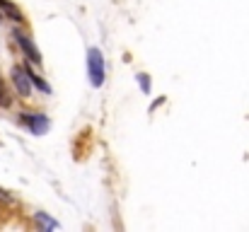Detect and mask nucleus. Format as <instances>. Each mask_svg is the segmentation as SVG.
I'll list each match as a JSON object with an SVG mask.
<instances>
[{
  "mask_svg": "<svg viewBox=\"0 0 249 232\" xmlns=\"http://www.w3.org/2000/svg\"><path fill=\"white\" fill-rule=\"evenodd\" d=\"M85 68H87V82L89 87L99 89L107 82V61L99 46H89L87 49V58H85Z\"/></svg>",
  "mask_w": 249,
  "mask_h": 232,
  "instance_id": "f257e3e1",
  "label": "nucleus"
},
{
  "mask_svg": "<svg viewBox=\"0 0 249 232\" xmlns=\"http://www.w3.org/2000/svg\"><path fill=\"white\" fill-rule=\"evenodd\" d=\"M19 121H22V126H24L32 136H44V133L51 128L49 116L41 114V111H24V114H19Z\"/></svg>",
  "mask_w": 249,
  "mask_h": 232,
  "instance_id": "f03ea898",
  "label": "nucleus"
},
{
  "mask_svg": "<svg viewBox=\"0 0 249 232\" xmlns=\"http://www.w3.org/2000/svg\"><path fill=\"white\" fill-rule=\"evenodd\" d=\"M12 36H15L17 46L22 49V54L27 56V61H29V63H34V66H41V51L36 49V44L32 41V36H29V34H24L22 29H15V32H12Z\"/></svg>",
  "mask_w": 249,
  "mask_h": 232,
  "instance_id": "7ed1b4c3",
  "label": "nucleus"
},
{
  "mask_svg": "<svg viewBox=\"0 0 249 232\" xmlns=\"http://www.w3.org/2000/svg\"><path fill=\"white\" fill-rule=\"evenodd\" d=\"M10 77H12L15 92H17L22 99H29V97H32V82H29V75H27V68H24V66H15V68L10 71Z\"/></svg>",
  "mask_w": 249,
  "mask_h": 232,
  "instance_id": "20e7f679",
  "label": "nucleus"
},
{
  "mask_svg": "<svg viewBox=\"0 0 249 232\" xmlns=\"http://www.w3.org/2000/svg\"><path fill=\"white\" fill-rule=\"evenodd\" d=\"M0 12H2L5 17H10L12 22H17V24H22V22H24V15L19 12V7H17V5H12L10 0H0Z\"/></svg>",
  "mask_w": 249,
  "mask_h": 232,
  "instance_id": "39448f33",
  "label": "nucleus"
},
{
  "mask_svg": "<svg viewBox=\"0 0 249 232\" xmlns=\"http://www.w3.org/2000/svg\"><path fill=\"white\" fill-rule=\"evenodd\" d=\"M24 68H27V66H24ZM27 75H29V82H32V85H34L39 92H44V94H51V85H49V82H46V80H44L41 75H36L32 68H27Z\"/></svg>",
  "mask_w": 249,
  "mask_h": 232,
  "instance_id": "423d86ee",
  "label": "nucleus"
},
{
  "mask_svg": "<svg viewBox=\"0 0 249 232\" xmlns=\"http://www.w3.org/2000/svg\"><path fill=\"white\" fill-rule=\"evenodd\" d=\"M34 220L41 225V230H58V223H56L53 218H49L46 213H41V211H39V213H34Z\"/></svg>",
  "mask_w": 249,
  "mask_h": 232,
  "instance_id": "0eeeda50",
  "label": "nucleus"
},
{
  "mask_svg": "<svg viewBox=\"0 0 249 232\" xmlns=\"http://www.w3.org/2000/svg\"><path fill=\"white\" fill-rule=\"evenodd\" d=\"M136 82H138V87H141L143 94H150L153 82H150V75H148V73H138V75H136Z\"/></svg>",
  "mask_w": 249,
  "mask_h": 232,
  "instance_id": "6e6552de",
  "label": "nucleus"
},
{
  "mask_svg": "<svg viewBox=\"0 0 249 232\" xmlns=\"http://www.w3.org/2000/svg\"><path fill=\"white\" fill-rule=\"evenodd\" d=\"M10 104H12V97H10V92H7L2 77H0V107H10Z\"/></svg>",
  "mask_w": 249,
  "mask_h": 232,
  "instance_id": "1a4fd4ad",
  "label": "nucleus"
},
{
  "mask_svg": "<svg viewBox=\"0 0 249 232\" xmlns=\"http://www.w3.org/2000/svg\"><path fill=\"white\" fill-rule=\"evenodd\" d=\"M7 201H10V196H7V194L0 189V203H7Z\"/></svg>",
  "mask_w": 249,
  "mask_h": 232,
  "instance_id": "9d476101",
  "label": "nucleus"
},
{
  "mask_svg": "<svg viewBox=\"0 0 249 232\" xmlns=\"http://www.w3.org/2000/svg\"><path fill=\"white\" fill-rule=\"evenodd\" d=\"M0 19H2V12H0Z\"/></svg>",
  "mask_w": 249,
  "mask_h": 232,
  "instance_id": "9b49d317",
  "label": "nucleus"
}]
</instances>
